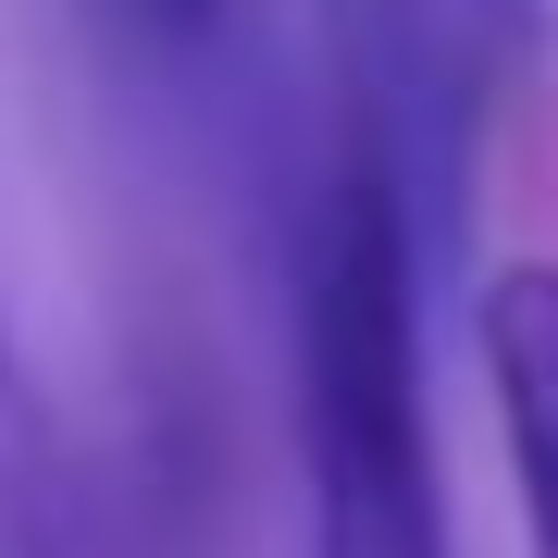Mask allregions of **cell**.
Wrapping results in <instances>:
<instances>
[{"mask_svg":"<svg viewBox=\"0 0 558 558\" xmlns=\"http://www.w3.org/2000/svg\"><path fill=\"white\" fill-rule=\"evenodd\" d=\"M546 62V0H323V87L336 149L422 260V286H472L484 161L509 100Z\"/></svg>","mask_w":558,"mask_h":558,"instance_id":"obj_2","label":"cell"},{"mask_svg":"<svg viewBox=\"0 0 558 558\" xmlns=\"http://www.w3.org/2000/svg\"><path fill=\"white\" fill-rule=\"evenodd\" d=\"M435 286L398 211L323 161L299 248V484L311 558H459L447 459H435Z\"/></svg>","mask_w":558,"mask_h":558,"instance_id":"obj_1","label":"cell"},{"mask_svg":"<svg viewBox=\"0 0 558 558\" xmlns=\"http://www.w3.org/2000/svg\"><path fill=\"white\" fill-rule=\"evenodd\" d=\"M0 422H13V348H0Z\"/></svg>","mask_w":558,"mask_h":558,"instance_id":"obj_5","label":"cell"},{"mask_svg":"<svg viewBox=\"0 0 558 558\" xmlns=\"http://www.w3.org/2000/svg\"><path fill=\"white\" fill-rule=\"evenodd\" d=\"M124 13H149L161 38H199V25H223V0H124Z\"/></svg>","mask_w":558,"mask_h":558,"instance_id":"obj_4","label":"cell"},{"mask_svg":"<svg viewBox=\"0 0 558 558\" xmlns=\"http://www.w3.org/2000/svg\"><path fill=\"white\" fill-rule=\"evenodd\" d=\"M472 336H484V385H497L521 534H534V558H558V260H509V274H484Z\"/></svg>","mask_w":558,"mask_h":558,"instance_id":"obj_3","label":"cell"}]
</instances>
